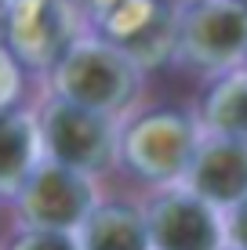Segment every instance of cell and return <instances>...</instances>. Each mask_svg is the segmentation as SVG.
I'll return each mask as SVG.
<instances>
[{
    "mask_svg": "<svg viewBox=\"0 0 247 250\" xmlns=\"http://www.w3.org/2000/svg\"><path fill=\"white\" fill-rule=\"evenodd\" d=\"M222 229H225V247L229 250H247V200L236 203L233 210H225Z\"/></svg>",
    "mask_w": 247,
    "mask_h": 250,
    "instance_id": "5bb4252c",
    "label": "cell"
},
{
    "mask_svg": "<svg viewBox=\"0 0 247 250\" xmlns=\"http://www.w3.org/2000/svg\"><path fill=\"white\" fill-rule=\"evenodd\" d=\"M106 44L120 47L135 62H164L175 51V25L178 19L167 11L164 0H95L91 4Z\"/></svg>",
    "mask_w": 247,
    "mask_h": 250,
    "instance_id": "5b68a950",
    "label": "cell"
},
{
    "mask_svg": "<svg viewBox=\"0 0 247 250\" xmlns=\"http://www.w3.org/2000/svg\"><path fill=\"white\" fill-rule=\"evenodd\" d=\"M76 4H84V7H88V11H91V4H95V0H76Z\"/></svg>",
    "mask_w": 247,
    "mask_h": 250,
    "instance_id": "2e32d148",
    "label": "cell"
},
{
    "mask_svg": "<svg viewBox=\"0 0 247 250\" xmlns=\"http://www.w3.org/2000/svg\"><path fill=\"white\" fill-rule=\"evenodd\" d=\"M236 4H240V7H244V11H247V0H236Z\"/></svg>",
    "mask_w": 247,
    "mask_h": 250,
    "instance_id": "e0dca14e",
    "label": "cell"
},
{
    "mask_svg": "<svg viewBox=\"0 0 247 250\" xmlns=\"http://www.w3.org/2000/svg\"><path fill=\"white\" fill-rule=\"evenodd\" d=\"M175 51L197 69L229 73L247 55V11L236 0H193L175 25Z\"/></svg>",
    "mask_w": 247,
    "mask_h": 250,
    "instance_id": "3957f363",
    "label": "cell"
},
{
    "mask_svg": "<svg viewBox=\"0 0 247 250\" xmlns=\"http://www.w3.org/2000/svg\"><path fill=\"white\" fill-rule=\"evenodd\" d=\"M37 134L33 124L19 113H0V188H19L22 178L33 170Z\"/></svg>",
    "mask_w": 247,
    "mask_h": 250,
    "instance_id": "7c38bea8",
    "label": "cell"
},
{
    "mask_svg": "<svg viewBox=\"0 0 247 250\" xmlns=\"http://www.w3.org/2000/svg\"><path fill=\"white\" fill-rule=\"evenodd\" d=\"M203 127L207 134H222L247 142V69L222 73L203 94Z\"/></svg>",
    "mask_w": 247,
    "mask_h": 250,
    "instance_id": "8fae6325",
    "label": "cell"
},
{
    "mask_svg": "<svg viewBox=\"0 0 247 250\" xmlns=\"http://www.w3.org/2000/svg\"><path fill=\"white\" fill-rule=\"evenodd\" d=\"M44 149L51 163L88 178L116 156V138L109 116L88 113L69 102H51L44 113Z\"/></svg>",
    "mask_w": 247,
    "mask_h": 250,
    "instance_id": "8992f818",
    "label": "cell"
},
{
    "mask_svg": "<svg viewBox=\"0 0 247 250\" xmlns=\"http://www.w3.org/2000/svg\"><path fill=\"white\" fill-rule=\"evenodd\" d=\"M0 19H4V0H0Z\"/></svg>",
    "mask_w": 247,
    "mask_h": 250,
    "instance_id": "ac0fdd59",
    "label": "cell"
},
{
    "mask_svg": "<svg viewBox=\"0 0 247 250\" xmlns=\"http://www.w3.org/2000/svg\"><path fill=\"white\" fill-rule=\"evenodd\" d=\"M244 69H247V55H244Z\"/></svg>",
    "mask_w": 247,
    "mask_h": 250,
    "instance_id": "d6986e66",
    "label": "cell"
},
{
    "mask_svg": "<svg viewBox=\"0 0 247 250\" xmlns=\"http://www.w3.org/2000/svg\"><path fill=\"white\" fill-rule=\"evenodd\" d=\"M200 145L197 120L182 109H149L138 120L127 124V131L116 142V152L127 163V170L146 182L171 185L185 178Z\"/></svg>",
    "mask_w": 247,
    "mask_h": 250,
    "instance_id": "7a4b0ae2",
    "label": "cell"
},
{
    "mask_svg": "<svg viewBox=\"0 0 247 250\" xmlns=\"http://www.w3.org/2000/svg\"><path fill=\"white\" fill-rule=\"evenodd\" d=\"M11 250H80V243L69 232H40V229H25L22 236H15Z\"/></svg>",
    "mask_w": 247,
    "mask_h": 250,
    "instance_id": "4fadbf2b",
    "label": "cell"
},
{
    "mask_svg": "<svg viewBox=\"0 0 247 250\" xmlns=\"http://www.w3.org/2000/svg\"><path fill=\"white\" fill-rule=\"evenodd\" d=\"M80 250H149L146 214L127 203H98L80 225Z\"/></svg>",
    "mask_w": 247,
    "mask_h": 250,
    "instance_id": "30bf717a",
    "label": "cell"
},
{
    "mask_svg": "<svg viewBox=\"0 0 247 250\" xmlns=\"http://www.w3.org/2000/svg\"><path fill=\"white\" fill-rule=\"evenodd\" d=\"M4 40L19 65H55L73 44L58 0H4Z\"/></svg>",
    "mask_w": 247,
    "mask_h": 250,
    "instance_id": "ba28073f",
    "label": "cell"
},
{
    "mask_svg": "<svg viewBox=\"0 0 247 250\" xmlns=\"http://www.w3.org/2000/svg\"><path fill=\"white\" fill-rule=\"evenodd\" d=\"M95 210V192L84 174L58 163H40L19 185V214L29 229L40 232H73Z\"/></svg>",
    "mask_w": 247,
    "mask_h": 250,
    "instance_id": "277c9868",
    "label": "cell"
},
{
    "mask_svg": "<svg viewBox=\"0 0 247 250\" xmlns=\"http://www.w3.org/2000/svg\"><path fill=\"white\" fill-rule=\"evenodd\" d=\"M225 250H229V247H225Z\"/></svg>",
    "mask_w": 247,
    "mask_h": 250,
    "instance_id": "ffe728a7",
    "label": "cell"
},
{
    "mask_svg": "<svg viewBox=\"0 0 247 250\" xmlns=\"http://www.w3.org/2000/svg\"><path fill=\"white\" fill-rule=\"evenodd\" d=\"M149 250H225L222 214L185 188L164 192L146 214Z\"/></svg>",
    "mask_w": 247,
    "mask_h": 250,
    "instance_id": "52a82bcc",
    "label": "cell"
},
{
    "mask_svg": "<svg viewBox=\"0 0 247 250\" xmlns=\"http://www.w3.org/2000/svg\"><path fill=\"white\" fill-rule=\"evenodd\" d=\"M15 94H19V62L7 55V47H0V113H7Z\"/></svg>",
    "mask_w": 247,
    "mask_h": 250,
    "instance_id": "9a60e30c",
    "label": "cell"
},
{
    "mask_svg": "<svg viewBox=\"0 0 247 250\" xmlns=\"http://www.w3.org/2000/svg\"><path fill=\"white\" fill-rule=\"evenodd\" d=\"M138 62L106 40H73L55 62L58 102L109 116L124 109L138 91Z\"/></svg>",
    "mask_w": 247,
    "mask_h": 250,
    "instance_id": "6da1fadb",
    "label": "cell"
},
{
    "mask_svg": "<svg viewBox=\"0 0 247 250\" xmlns=\"http://www.w3.org/2000/svg\"><path fill=\"white\" fill-rule=\"evenodd\" d=\"M185 192L215 207L218 214L233 210L236 203L247 200V142L222 134L200 138L197 156L185 170Z\"/></svg>",
    "mask_w": 247,
    "mask_h": 250,
    "instance_id": "9c48e42d",
    "label": "cell"
}]
</instances>
